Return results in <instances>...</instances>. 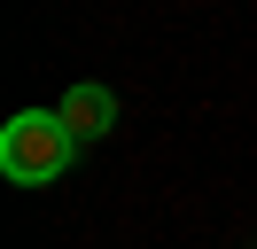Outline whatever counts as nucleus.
<instances>
[{
	"label": "nucleus",
	"mask_w": 257,
	"mask_h": 249,
	"mask_svg": "<svg viewBox=\"0 0 257 249\" xmlns=\"http://www.w3.org/2000/svg\"><path fill=\"white\" fill-rule=\"evenodd\" d=\"M70 156H78V140H70V125L55 109H16L0 125V171L16 187H55L70 171Z\"/></svg>",
	"instance_id": "obj_1"
},
{
	"label": "nucleus",
	"mask_w": 257,
	"mask_h": 249,
	"mask_svg": "<svg viewBox=\"0 0 257 249\" xmlns=\"http://www.w3.org/2000/svg\"><path fill=\"white\" fill-rule=\"evenodd\" d=\"M55 117L70 125V140H101V133L117 125V93H109V86H94V78H78V86L55 101Z\"/></svg>",
	"instance_id": "obj_2"
}]
</instances>
